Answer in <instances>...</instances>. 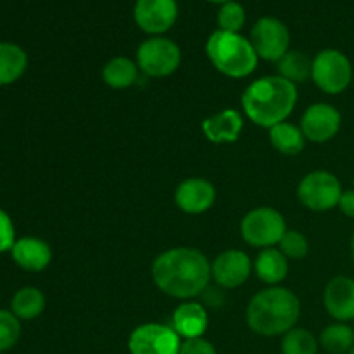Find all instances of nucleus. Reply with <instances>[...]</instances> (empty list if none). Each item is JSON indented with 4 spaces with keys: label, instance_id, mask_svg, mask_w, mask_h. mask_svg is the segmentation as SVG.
Wrapping results in <instances>:
<instances>
[{
    "label": "nucleus",
    "instance_id": "aec40b11",
    "mask_svg": "<svg viewBox=\"0 0 354 354\" xmlns=\"http://www.w3.org/2000/svg\"><path fill=\"white\" fill-rule=\"evenodd\" d=\"M28 68V54L12 41H0V86L12 85Z\"/></svg>",
    "mask_w": 354,
    "mask_h": 354
},
{
    "label": "nucleus",
    "instance_id": "a878e982",
    "mask_svg": "<svg viewBox=\"0 0 354 354\" xmlns=\"http://www.w3.org/2000/svg\"><path fill=\"white\" fill-rule=\"evenodd\" d=\"M318 344L313 334L306 328L294 327L282 339V354H317Z\"/></svg>",
    "mask_w": 354,
    "mask_h": 354
},
{
    "label": "nucleus",
    "instance_id": "9b49d317",
    "mask_svg": "<svg viewBox=\"0 0 354 354\" xmlns=\"http://www.w3.org/2000/svg\"><path fill=\"white\" fill-rule=\"evenodd\" d=\"M137 26L151 37H161L176 23V0H137L133 9Z\"/></svg>",
    "mask_w": 354,
    "mask_h": 354
},
{
    "label": "nucleus",
    "instance_id": "72a5a7b5",
    "mask_svg": "<svg viewBox=\"0 0 354 354\" xmlns=\"http://www.w3.org/2000/svg\"><path fill=\"white\" fill-rule=\"evenodd\" d=\"M351 252H353V259H354V235H353V241H351Z\"/></svg>",
    "mask_w": 354,
    "mask_h": 354
},
{
    "label": "nucleus",
    "instance_id": "393cba45",
    "mask_svg": "<svg viewBox=\"0 0 354 354\" xmlns=\"http://www.w3.org/2000/svg\"><path fill=\"white\" fill-rule=\"evenodd\" d=\"M320 346L330 354H348L354 344V328L348 324H332L320 334Z\"/></svg>",
    "mask_w": 354,
    "mask_h": 354
},
{
    "label": "nucleus",
    "instance_id": "6ab92c4d",
    "mask_svg": "<svg viewBox=\"0 0 354 354\" xmlns=\"http://www.w3.org/2000/svg\"><path fill=\"white\" fill-rule=\"evenodd\" d=\"M252 268H254L256 275L261 282L275 287L282 280H286L287 273H289V259L283 256L280 249L266 248L261 249Z\"/></svg>",
    "mask_w": 354,
    "mask_h": 354
},
{
    "label": "nucleus",
    "instance_id": "f704fd0d",
    "mask_svg": "<svg viewBox=\"0 0 354 354\" xmlns=\"http://www.w3.org/2000/svg\"><path fill=\"white\" fill-rule=\"evenodd\" d=\"M348 354H354V344H353V348L348 351Z\"/></svg>",
    "mask_w": 354,
    "mask_h": 354
},
{
    "label": "nucleus",
    "instance_id": "f8f14e48",
    "mask_svg": "<svg viewBox=\"0 0 354 354\" xmlns=\"http://www.w3.org/2000/svg\"><path fill=\"white\" fill-rule=\"evenodd\" d=\"M342 124V116L334 106L325 102L313 104L308 107L301 120V130L310 142L324 144L332 140L339 133Z\"/></svg>",
    "mask_w": 354,
    "mask_h": 354
},
{
    "label": "nucleus",
    "instance_id": "2f4dec72",
    "mask_svg": "<svg viewBox=\"0 0 354 354\" xmlns=\"http://www.w3.org/2000/svg\"><path fill=\"white\" fill-rule=\"evenodd\" d=\"M337 207L346 214V216L354 220V189L344 190V192H342Z\"/></svg>",
    "mask_w": 354,
    "mask_h": 354
},
{
    "label": "nucleus",
    "instance_id": "7c9ffc66",
    "mask_svg": "<svg viewBox=\"0 0 354 354\" xmlns=\"http://www.w3.org/2000/svg\"><path fill=\"white\" fill-rule=\"evenodd\" d=\"M178 354H218V353H216V348H214L209 341H206V339L203 337H197V339H187V341H183Z\"/></svg>",
    "mask_w": 354,
    "mask_h": 354
},
{
    "label": "nucleus",
    "instance_id": "c9c22d12",
    "mask_svg": "<svg viewBox=\"0 0 354 354\" xmlns=\"http://www.w3.org/2000/svg\"><path fill=\"white\" fill-rule=\"evenodd\" d=\"M0 354H6V353H0Z\"/></svg>",
    "mask_w": 354,
    "mask_h": 354
},
{
    "label": "nucleus",
    "instance_id": "473e14b6",
    "mask_svg": "<svg viewBox=\"0 0 354 354\" xmlns=\"http://www.w3.org/2000/svg\"><path fill=\"white\" fill-rule=\"evenodd\" d=\"M207 2H213V3H220V6H223V3H227V2H232V0H207Z\"/></svg>",
    "mask_w": 354,
    "mask_h": 354
},
{
    "label": "nucleus",
    "instance_id": "4468645a",
    "mask_svg": "<svg viewBox=\"0 0 354 354\" xmlns=\"http://www.w3.org/2000/svg\"><path fill=\"white\" fill-rule=\"evenodd\" d=\"M216 201V190L206 178H187L176 187L175 204L187 214H203Z\"/></svg>",
    "mask_w": 354,
    "mask_h": 354
},
{
    "label": "nucleus",
    "instance_id": "c756f323",
    "mask_svg": "<svg viewBox=\"0 0 354 354\" xmlns=\"http://www.w3.org/2000/svg\"><path fill=\"white\" fill-rule=\"evenodd\" d=\"M16 227H14L12 218L9 216L6 209L0 207V254L10 252L12 245L16 244Z\"/></svg>",
    "mask_w": 354,
    "mask_h": 354
},
{
    "label": "nucleus",
    "instance_id": "7ed1b4c3",
    "mask_svg": "<svg viewBox=\"0 0 354 354\" xmlns=\"http://www.w3.org/2000/svg\"><path fill=\"white\" fill-rule=\"evenodd\" d=\"M299 315L301 303L296 294L286 287L275 286L252 297L245 311V320L254 334L275 337L292 330Z\"/></svg>",
    "mask_w": 354,
    "mask_h": 354
},
{
    "label": "nucleus",
    "instance_id": "1a4fd4ad",
    "mask_svg": "<svg viewBox=\"0 0 354 354\" xmlns=\"http://www.w3.org/2000/svg\"><path fill=\"white\" fill-rule=\"evenodd\" d=\"M249 40H251L258 57L268 62H279L289 52L290 47L289 28L282 21L272 16L256 21Z\"/></svg>",
    "mask_w": 354,
    "mask_h": 354
},
{
    "label": "nucleus",
    "instance_id": "20e7f679",
    "mask_svg": "<svg viewBox=\"0 0 354 354\" xmlns=\"http://www.w3.org/2000/svg\"><path fill=\"white\" fill-rule=\"evenodd\" d=\"M206 54L211 64L228 78H245L258 66V54L251 40L241 33L214 31L206 44Z\"/></svg>",
    "mask_w": 354,
    "mask_h": 354
},
{
    "label": "nucleus",
    "instance_id": "9d476101",
    "mask_svg": "<svg viewBox=\"0 0 354 354\" xmlns=\"http://www.w3.org/2000/svg\"><path fill=\"white\" fill-rule=\"evenodd\" d=\"M182 337L173 327L162 324H144L135 328L128 339L130 354H178Z\"/></svg>",
    "mask_w": 354,
    "mask_h": 354
},
{
    "label": "nucleus",
    "instance_id": "f257e3e1",
    "mask_svg": "<svg viewBox=\"0 0 354 354\" xmlns=\"http://www.w3.org/2000/svg\"><path fill=\"white\" fill-rule=\"evenodd\" d=\"M151 273L156 287L166 296L192 299L209 286L211 263L199 249L173 248L154 259Z\"/></svg>",
    "mask_w": 354,
    "mask_h": 354
},
{
    "label": "nucleus",
    "instance_id": "c85d7f7f",
    "mask_svg": "<svg viewBox=\"0 0 354 354\" xmlns=\"http://www.w3.org/2000/svg\"><path fill=\"white\" fill-rule=\"evenodd\" d=\"M279 249L287 259H303L310 251L308 239L297 230H287L282 241L279 242Z\"/></svg>",
    "mask_w": 354,
    "mask_h": 354
},
{
    "label": "nucleus",
    "instance_id": "39448f33",
    "mask_svg": "<svg viewBox=\"0 0 354 354\" xmlns=\"http://www.w3.org/2000/svg\"><path fill=\"white\" fill-rule=\"evenodd\" d=\"M354 78V68L344 52L337 48H325L313 59L311 80L325 93H342Z\"/></svg>",
    "mask_w": 354,
    "mask_h": 354
},
{
    "label": "nucleus",
    "instance_id": "b1692460",
    "mask_svg": "<svg viewBox=\"0 0 354 354\" xmlns=\"http://www.w3.org/2000/svg\"><path fill=\"white\" fill-rule=\"evenodd\" d=\"M313 59L299 50H289L279 61V76L289 80L290 83H304L311 78Z\"/></svg>",
    "mask_w": 354,
    "mask_h": 354
},
{
    "label": "nucleus",
    "instance_id": "4be33fe9",
    "mask_svg": "<svg viewBox=\"0 0 354 354\" xmlns=\"http://www.w3.org/2000/svg\"><path fill=\"white\" fill-rule=\"evenodd\" d=\"M45 310V296L37 287H21L10 299V311L21 322H30L40 317Z\"/></svg>",
    "mask_w": 354,
    "mask_h": 354
},
{
    "label": "nucleus",
    "instance_id": "f03ea898",
    "mask_svg": "<svg viewBox=\"0 0 354 354\" xmlns=\"http://www.w3.org/2000/svg\"><path fill=\"white\" fill-rule=\"evenodd\" d=\"M297 102V86L282 76H263L254 80L242 93V109L249 120L263 128L283 123Z\"/></svg>",
    "mask_w": 354,
    "mask_h": 354
},
{
    "label": "nucleus",
    "instance_id": "bb28decb",
    "mask_svg": "<svg viewBox=\"0 0 354 354\" xmlns=\"http://www.w3.org/2000/svg\"><path fill=\"white\" fill-rule=\"evenodd\" d=\"M21 337V320L10 310H0V353L17 344Z\"/></svg>",
    "mask_w": 354,
    "mask_h": 354
},
{
    "label": "nucleus",
    "instance_id": "ddd939ff",
    "mask_svg": "<svg viewBox=\"0 0 354 354\" xmlns=\"http://www.w3.org/2000/svg\"><path fill=\"white\" fill-rule=\"evenodd\" d=\"M251 258L244 251H225L211 263V279L223 289H237L249 279Z\"/></svg>",
    "mask_w": 354,
    "mask_h": 354
},
{
    "label": "nucleus",
    "instance_id": "423d86ee",
    "mask_svg": "<svg viewBox=\"0 0 354 354\" xmlns=\"http://www.w3.org/2000/svg\"><path fill=\"white\" fill-rule=\"evenodd\" d=\"M286 232V220L273 207H256L242 218L241 235L252 248H273L282 241Z\"/></svg>",
    "mask_w": 354,
    "mask_h": 354
},
{
    "label": "nucleus",
    "instance_id": "6e6552de",
    "mask_svg": "<svg viewBox=\"0 0 354 354\" xmlns=\"http://www.w3.org/2000/svg\"><path fill=\"white\" fill-rule=\"evenodd\" d=\"M182 62V50L173 40L165 37H151L142 41L137 50V66L151 78H165L173 75Z\"/></svg>",
    "mask_w": 354,
    "mask_h": 354
},
{
    "label": "nucleus",
    "instance_id": "a211bd4d",
    "mask_svg": "<svg viewBox=\"0 0 354 354\" xmlns=\"http://www.w3.org/2000/svg\"><path fill=\"white\" fill-rule=\"evenodd\" d=\"M209 318L206 308L201 303H182L173 311L171 327L182 339L203 337L206 332Z\"/></svg>",
    "mask_w": 354,
    "mask_h": 354
},
{
    "label": "nucleus",
    "instance_id": "4c0bfd02",
    "mask_svg": "<svg viewBox=\"0 0 354 354\" xmlns=\"http://www.w3.org/2000/svg\"><path fill=\"white\" fill-rule=\"evenodd\" d=\"M353 82H354V78H353Z\"/></svg>",
    "mask_w": 354,
    "mask_h": 354
},
{
    "label": "nucleus",
    "instance_id": "cd10ccee",
    "mask_svg": "<svg viewBox=\"0 0 354 354\" xmlns=\"http://www.w3.org/2000/svg\"><path fill=\"white\" fill-rule=\"evenodd\" d=\"M245 24V10L239 2L223 3L218 10V26L221 31H230V33H239Z\"/></svg>",
    "mask_w": 354,
    "mask_h": 354
},
{
    "label": "nucleus",
    "instance_id": "e433bc0d",
    "mask_svg": "<svg viewBox=\"0 0 354 354\" xmlns=\"http://www.w3.org/2000/svg\"><path fill=\"white\" fill-rule=\"evenodd\" d=\"M353 183H354V180H353Z\"/></svg>",
    "mask_w": 354,
    "mask_h": 354
},
{
    "label": "nucleus",
    "instance_id": "dca6fc26",
    "mask_svg": "<svg viewBox=\"0 0 354 354\" xmlns=\"http://www.w3.org/2000/svg\"><path fill=\"white\" fill-rule=\"evenodd\" d=\"M10 256L24 272H44L52 261V249L38 237H21L10 249Z\"/></svg>",
    "mask_w": 354,
    "mask_h": 354
},
{
    "label": "nucleus",
    "instance_id": "2eb2a0df",
    "mask_svg": "<svg viewBox=\"0 0 354 354\" xmlns=\"http://www.w3.org/2000/svg\"><path fill=\"white\" fill-rule=\"evenodd\" d=\"M324 306L335 322L354 320V280L351 277H334L324 290Z\"/></svg>",
    "mask_w": 354,
    "mask_h": 354
},
{
    "label": "nucleus",
    "instance_id": "0eeeda50",
    "mask_svg": "<svg viewBox=\"0 0 354 354\" xmlns=\"http://www.w3.org/2000/svg\"><path fill=\"white\" fill-rule=\"evenodd\" d=\"M342 185L337 176L330 171H311L297 185V197L301 204L310 211L324 213L339 206L342 196Z\"/></svg>",
    "mask_w": 354,
    "mask_h": 354
},
{
    "label": "nucleus",
    "instance_id": "f3484780",
    "mask_svg": "<svg viewBox=\"0 0 354 354\" xmlns=\"http://www.w3.org/2000/svg\"><path fill=\"white\" fill-rule=\"evenodd\" d=\"M244 128V120L235 109H225L203 121V133L213 144L237 142Z\"/></svg>",
    "mask_w": 354,
    "mask_h": 354
},
{
    "label": "nucleus",
    "instance_id": "5701e85b",
    "mask_svg": "<svg viewBox=\"0 0 354 354\" xmlns=\"http://www.w3.org/2000/svg\"><path fill=\"white\" fill-rule=\"evenodd\" d=\"M138 78L137 62L128 57H114L104 66L102 80L107 86L116 90L128 88Z\"/></svg>",
    "mask_w": 354,
    "mask_h": 354
},
{
    "label": "nucleus",
    "instance_id": "412c9836",
    "mask_svg": "<svg viewBox=\"0 0 354 354\" xmlns=\"http://www.w3.org/2000/svg\"><path fill=\"white\" fill-rule=\"evenodd\" d=\"M270 142L283 156H297L303 152L304 144H306V137H304L301 127L292 123L275 124L270 128Z\"/></svg>",
    "mask_w": 354,
    "mask_h": 354
}]
</instances>
